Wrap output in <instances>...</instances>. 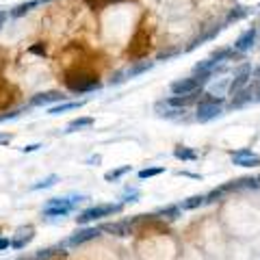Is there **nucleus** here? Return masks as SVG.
<instances>
[{
	"mask_svg": "<svg viewBox=\"0 0 260 260\" xmlns=\"http://www.w3.org/2000/svg\"><path fill=\"white\" fill-rule=\"evenodd\" d=\"M85 195H70V198H52L44 206V217H65L74 210L80 202H85Z\"/></svg>",
	"mask_w": 260,
	"mask_h": 260,
	"instance_id": "1",
	"label": "nucleus"
},
{
	"mask_svg": "<svg viewBox=\"0 0 260 260\" xmlns=\"http://www.w3.org/2000/svg\"><path fill=\"white\" fill-rule=\"evenodd\" d=\"M119 210H121V204H98V206L83 210V213L76 217V221H78V225H87L91 221H98V219L115 215V213H119Z\"/></svg>",
	"mask_w": 260,
	"mask_h": 260,
	"instance_id": "2",
	"label": "nucleus"
},
{
	"mask_svg": "<svg viewBox=\"0 0 260 260\" xmlns=\"http://www.w3.org/2000/svg\"><path fill=\"white\" fill-rule=\"evenodd\" d=\"M221 107H223L221 98H210L206 93L204 100H200V104H198V119L200 121H208V119L217 117L219 113H221Z\"/></svg>",
	"mask_w": 260,
	"mask_h": 260,
	"instance_id": "3",
	"label": "nucleus"
},
{
	"mask_svg": "<svg viewBox=\"0 0 260 260\" xmlns=\"http://www.w3.org/2000/svg\"><path fill=\"white\" fill-rule=\"evenodd\" d=\"M68 87H70L74 93H87V91H93V89L100 87V80H98V76L78 74V80L68 78Z\"/></svg>",
	"mask_w": 260,
	"mask_h": 260,
	"instance_id": "4",
	"label": "nucleus"
},
{
	"mask_svg": "<svg viewBox=\"0 0 260 260\" xmlns=\"http://www.w3.org/2000/svg\"><path fill=\"white\" fill-rule=\"evenodd\" d=\"M230 158L234 165H241V167H258L260 165V156L254 154L251 150H237V152H230Z\"/></svg>",
	"mask_w": 260,
	"mask_h": 260,
	"instance_id": "5",
	"label": "nucleus"
},
{
	"mask_svg": "<svg viewBox=\"0 0 260 260\" xmlns=\"http://www.w3.org/2000/svg\"><path fill=\"white\" fill-rule=\"evenodd\" d=\"M68 100V95H63L59 91H46V93H37L35 98H30V107H50V104H61Z\"/></svg>",
	"mask_w": 260,
	"mask_h": 260,
	"instance_id": "6",
	"label": "nucleus"
},
{
	"mask_svg": "<svg viewBox=\"0 0 260 260\" xmlns=\"http://www.w3.org/2000/svg\"><path fill=\"white\" fill-rule=\"evenodd\" d=\"M100 228H80L76 230L72 237L68 239V245H80V243H87V241H93L95 237H100Z\"/></svg>",
	"mask_w": 260,
	"mask_h": 260,
	"instance_id": "7",
	"label": "nucleus"
},
{
	"mask_svg": "<svg viewBox=\"0 0 260 260\" xmlns=\"http://www.w3.org/2000/svg\"><path fill=\"white\" fill-rule=\"evenodd\" d=\"M32 237H35V228H30V225L20 228L18 234H15V239H11V247L13 249H24L32 241Z\"/></svg>",
	"mask_w": 260,
	"mask_h": 260,
	"instance_id": "8",
	"label": "nucleus"
},
{
	"mask_svg": "<svg viewBox=\"0 0 260 260\" xmlns=\"http://www.w3.org/2000/svg\"><path fill=\"white\" fill-rule=\"evenodd\" d=\"M254 42H256V28H249V30H245L237 39V44H234V50H237V52H247L249 48L254 46Z\"/></svg>",
	"mask_w": 260,
	"mask_h": 260,
	"instance_id": "9",
	"label": "nucleus"
},
{
	"mask_svg": "<svg viewBox=\"0 0 260 260\" xmlns=\"http://www.w3.org/2000/svg\"><path fill=\"white\" fill-rule=\"evenodd\" d=\"M247 83H249V68H243L241 74L234 76V80L230 83V93H232V95H234V93H239Z\"/></svg>",
	"mask_w": 260,
	"mask_h": 260,
	"instance_id": "10",
	"label": "nucleus"
},
{
	"mask_svg": "<svg viewBox=\"0 0 260 260\" xmlns=\"http://www.w3.org/2000/svg\"><path fill=\"white\" fill-rule=\"evenodd\" d=\"M80 107H85V100H78V102H61V104H54V107L48 109L50 115H61L65 111H76Z\"/></svg>",
	"mask_w": 260,
	"mask_h": 260,
	"instance_id": "11",
	"label": "nucleus"
},
{
	"mask_svg": "<svg viewBox=\"0 0 260 260\" xmlns=\"http://www.w3.org/2000/svg\"><path fill=\"white\" fill-rule=\"evenodd\" d=\"M102 232H113L117 234V237H128L130 232H133V225H130L128 221H121V223H111V225H104L100 228Z\"/></svg>",
	"mask_w": 260,
	"mask_h": 260,
	"instance_id": "12",
	"label": "nucleus"
},
{
	"mask_svg": "<svg viewBox=\"0 0 260 260\" xmlns=\"http://www.w3.org/2000/svg\"><path fill=\"white\" fill-rule=\"evenodd\" d=\"M89 126H93V117H78V119H74V121H70V124H68V128H65V135L78 133V130L89 128Z\"/></svg>",
	"mask_w": 260,
	"mask_h": 260,
	"instance_id": "13",
	"label": "nucleus"
},
{
	"mask_svg": "<svg viewBox=\"0 0 260 260\" xmlns=\"http://www.w3.org/2000/svg\"><path fill=\"white\" fill-rule=\"evenodd\" d=\"M37 5H42V0H28V3H22V5H18V7H13V9L9 11V15H11V18H20V15L28 13L30 9H35Z\"/></svg>",
	"mask_w": 260,
	"mask_h": 260,
	"instance_id": "14",
	"label": "nucleus"
},
{
	"mask_svg": "<svg viewBox=\"0 0 260 260\" xmlns=\"http://www.w3.org/2000/svg\"><path fill=\"white\" fill-rule=\"evenodd\" d=\"M193 100H195V91L189 93V95H174V98H167L165 104H167V107H186V104L193 102Z\"/></svg>",
	"mask_w": 260,
	"mask_h": 260,
	"instance_id": "15",
	"label": "nucleus"
},
{
	"mask_svg": "<svg viewBox=\"0 0 260 260\" xmlns=\"http://www.w3.org/2000/svg\"><path fill=\"white\" fill-rule=\"evenodd\" d=\"M206 202V195H193V198H186L182 204H180V210H193V208H198L202 206Z\"/></svg>",
	"mask_w": 260,
	"mask_h": 260,
	"instance_id": "16",
	"label": "nucleus"
},
{
	"mask_svg": "<svg viewBox=\"0 0 260 260\" xmlns=\"http://www.w3.org/2000/svg\"><path fill=\"white\" fill-rule=\"evenodd\" d=\"M174 156H176L178 160H195V158H198V154H195V150H191V148L178 145V148L174 150Z\"/></svg>",
	"mask_w": 260,
	"mask_h": 260,
	"instance_id": "17",
	"label": "nucleus"
},
{
	"mask_svg": "<svg viewBox=\"0 0 260 260\" xmlns=\"http://www.w3.org/2000/svg\"><path fill=\"white\" fill-rule=\"evenodd\" d=\"M56 182H59V176L56 174H52V176H48V178H44V180H39V182H35L30 186V191H42V189H50V186H54Z\"/></svg>",
	"mask_w": 260,
	"mask_h": 260,
	"instance_id": "18",
	"label": "nucleus"
},
{
	"mask_svg": "<svg viewBox=\"0 0 260 260\" xmlns=\"http://www.w3.org/2000/svg\"><path fill=\"white\" fill-rule=\"evenodd\" d=\"M130 172V165H124V167H117V169H111V172L104 174V180L107 182H117L121 176H126Z\"/></svg>",
	"mask_w": 260,
	"mask_h": 260,
	"instance_id": "19",
	"label": "nucleus"
},
{
	"mask_svg": "<svg viewBox=\"0 0 260 260\" xmlns=\"http://www.w3.org/2000/svg\"><path fill=\"white\" fill-rule=\"evenodd\" d=\"M152 68V63H141V65H137V68H133V70H128L126 74H119L117 78H115V83H119V80H124V76H137V74H141V72H145V70H150Z\"/></svg>",
	"mask_w": 260,
	"mask_h": 260,
	"instance_id": "20",
	"label": "nucleus"
},
{
	"mask_svg": "<svg viewBox=\"0 0 260 260\" xmlns=\"http://www.w3.org/2000/svg\"><path fill=\"white\" fill-rule=\"evenodd\" d=\"M162 172H165V167H145V169H141V172H139V178H141V180H145V178H154V176H158Z\"/></svg>",
	"mask_w": 260,
	"mask_h": 260,
	"instance_id": "21",
	"label": "nucleus"
},
{
	"mask_svg": "<svg viewBox=\"0 0 260 260\" xmlns=\"http://www.w3.org/2000/svg\"><path fill=\"white\" fill-rule=\"evenodd\" d=\"M160 215L167 217V219H178L180 217V206H169L165 210H160Z\"/></svg>",
	"mask_w": 260,
	"mask_h": 260,
	"instance_id": "22",
	"label": "nucleus"
},
{
	"mask_svg": "<svg viewBox=\"0 0 260 260\" xmlns=\"http://www.w3.org/2000/svg\"><path fill=\"white\" fill-rule=\"evenodd\" d=\"M91 7H104V5H111V3H119V0H87Z\"/></svg>",
	"mask_w": 260,
	"mask_h": 260,
	"instance_id": "23",
	"label": "nucleus"
},
{
	"mask_svg": "<svg viewBox=\"0 0 260 260\" xmlns=\"http://www.w3.org/2000/svg\"><path fill=\"white\" fill-rule=\"evenodd\" d=\"M18 115H20V111H9V113H5V115H0V121L13 119V117H18Z\"/></svg>",
	"mask_w": 260,
	"mask_h": 260,
	"instance_id": "24",
	"label": "nucleus"
},
{
	"mask_svg": "<svg viewBox=\"0 0 260 260\" xmlns=\"http://www.w3.org/2000/svg\"><path fill=\"white\" fill-rule=\"evenodd\" d=\"M137 198H139V191H130L124 195V202H137Z\"/></svg>",
	"mask_w": 260,
	"mask_h": 260,
	"instance_id": "25",
	"label": "nucleus"
},
{
	"mask_svg": "<svg viewBox=\"0 0 260 260\" xmlns=\"http://www.w3.org/2000/svg\"><path fill=\"white\" fill-rule=\"evenodd\" d=\"M13 137L9 133H0V145H7V143H11Z\"/></svg>",
	"mask_w": 260,
	"mask_h": 260,
	"instance_id": "26",
	"label": "nucleus"
},
{
	"mask_svg": "<svg viewBox=\"0 0 260 260\" xmlns=\"http://www.w3.org/2000/svg\"><path fill=\"white\" fill-rule=\"evenodd\" d=\"M39 148H42V143H32V145H24L22 152L26 154V152H35V150H39Z\"/></svg>",
	"mask_w": 260,
	"mask_h": 260,
	"instance_id": "27",
	"label": "nucleus"
},
{
	"mask_svg": "<svg viewBox=\"0 0 260 260\" xmlns=\"http://www.w3.org/2000/svg\"><path fill=\"white\" fill-rule=\"evenodd\" d=\"M9 247H11V239H3V237H0V251L9 249Z\"/></svg>",
	"mask_w": 260,
	"mask_h": 260,
	"instance_id": "28",
	"label": "nucleus"
},
{
	"mask_svg": "<svg viewBox=\"0 0 260 260\" xmlns=\"http://www.w3.org/2000/svg\"><path fill=\"white\" fill-rule=\"evenodd\" d=\"M100 160H102L100 154H93V156H89V158H87L89 165H98V162H100Z\"/></svg>",
	"mask_w": 260,
	"mask_h": 260,
	"instance_id": "29",
	"label": "nucleus"
},
{
	"mask_svg": "<svg viewBox=\"0 0 260 260\" xmlns=\"http://www.w3.org/2000/svg\"><path fill=\"white\" fill-rule=\"evenodd\" d=\"M7 15H9V13H5V11H0V26H3V24H5V20H7Z\"/></svg>",
	"mask_w": 260,
	"mask_h": 260,
	"instance_id": "30",
	"label": "nucleus"
},
{
	"mask_svg": "<svg viewBox=\"0 0 260 260\" xmlns=\"http://www.w3.org/2000/svg\"><path fill=\"white\" fill-rule=\"evenodd\" d=\"M256 182H258V184H260V178H256Z\"/></svg>",
	"mask_w": 260,
	"mask_h": 260,
	"instance_id": "31",
	"label": "nucleus"
}]
</instances>
